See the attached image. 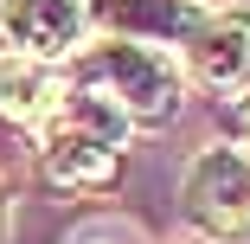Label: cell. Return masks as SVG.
I'll list each match as a JSON object with an SVG mask.
<instances>
[{"instance_id":"cell-1","label":"cell","mask_w":250,"mask_h":244,"mask_svg":"<svg viewBox=\"0 0 250 244\" xmlns=\"http://www.w3.org/2000/svg\"><path fill=\"white\" fill-rule=\"evenodd\" d=\"M122 135H128V116L109 96L64 84L58 116L45 122V174L58 186H109L122 167Z\"/></svg>"},{"instance_id":"cell-2","label":"cell","mask_w":250,"mask_h":244,"mask_svg":"<svg viewBox=\"0 0 250 244\" xmlns=\"http://www.w3.org/2000/svg\"><path fill=\"white\" fill-rule=\"evenodd\" d=\"M77 84L109 96V103L128 122H167L180 110V71L161 45H141V39H109V45H90L77 52Z\"/></svg>"},{"instance_id":"cell-3","label":"cell","mask_w":250,"mask_h":244,"mask_svg":"<svg viewBox=\"0 0 250 244\" xmlns=\"http://www.w3.org/2000/svg\"><path fill=\"white\" fill-rule=\"evenodd\" d=\"M186 219L212 238H250V155L237 148H206L186 167Z\"/></svg>"},{"instance_id":"cell-4","label":"cell","mask_w":250,"mask_h":244,"mask_svg":"<svg viewBox=\"0 0 250 244\" xmlns=\"http://www.w3.org/2000/svg\"><path fill=\"white\" fill-rule=\"evenodd\" d=\"M83 32H90L83 0H0V39L20 58L52 65L64 52H83Z\"/></svg>"},{"instance_id":"cell-5","label":"cell","mask_w":250,"mask_h":244,"mask_svg":"<svg viewBox=\"0 0 250 244\" xmlns=\"http://www.w3.org/2000/svg\"><path fill=\"white\" fill-rule=\"evenodd\" d=\"M186 65L206 77L212 90H244L250 84V13H206L186 39Z\"/></svg>"},{"instance_id":"cell-6","label":"cell","mask_w":250,"mask_h":244,"mask_svg":"<svg viewBox=\"0 0 250 244\" xmlns=\"http://www.w3.org/2000/svg\"><path fill=\"white\" fill-rule=\"evenodd\" d=\"M83 7H90V20H103L141 45H186L192 26L206 20L199 0H83Z\"/></svg>"},{"instance_id":"cell-7","label":"cell","mask_w":250,"mask_h":244,"mask_svg":"<svg viewBox=\"0 0 250 244\" xmlns=\"http://www.w3.org/2000/svg\"><path fill=\"white\" fill-rule=\"evenodd\" d=\"M64 103V77L39 58H0V116L7 122H26V129H45Z\"/></svg>"},{"instance_id":"cell-8","label":"cell","mask_w":250,"mask_h":244,"mask_svg":"<svg viewBox=\"0 0 250 244\" xmlns=\"http://www.w3.org/2000/svg\"><path fill=\"white\" fill-rule=\"evenodd\" d=\"M71 244H141V231H135V225H122V219H96V225L71 231Z\"/></svg>"},{"instance_id":"cell-9","label":"cell","mask_w":250,"mask_h":244,"mask_svg":"<svg viewBox=\"0 0 250 244\" xmlns=\"http://www.w3.org/2000/svg\"><path fill=\"white\" fill-rule=\"evenodd\" d=\"M244 135H250V96H244Z\"/></svg>"}]
</instances>
